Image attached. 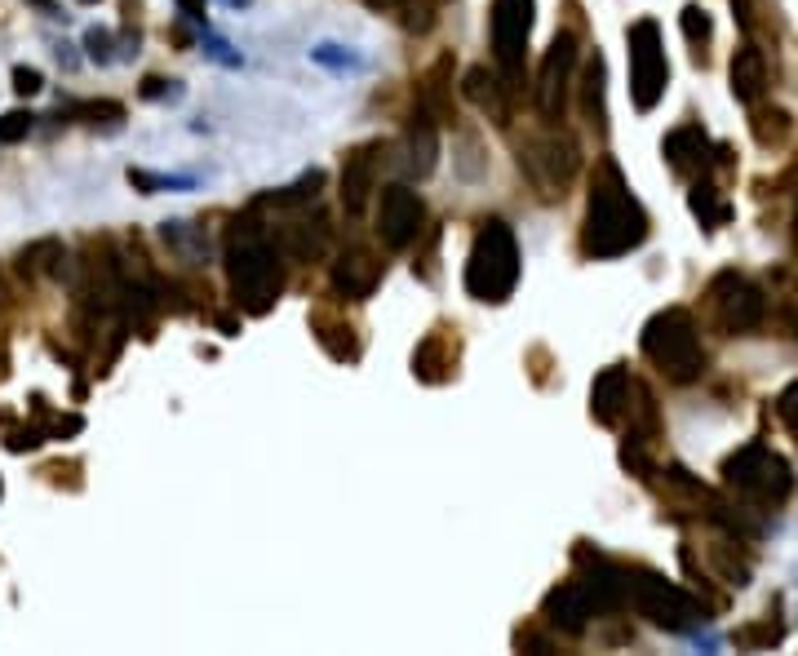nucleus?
<instances>
[{"mask_svg": "<svg viewBox=\"0 0 798 656\" xmlns=\"http://www.w3.org/2000/svg\"><path fill=\"white\" fill-rule=\"evenodd\" d=\"M652 222L639 196L630 191L626 173L612 156L595 160L590 173V196H586V222H581V253L595 262L626 258L643 240H648Z\"/></svg>", "mask_w": 798, "mask_h": 656, "instance_id": "nucleus-1", "label": "nucleus"}, {"mask_svg": "<svg viewBox=\"0 0 798 656\" xmlns=\"http://www.w3.org/2000/svg\"><path fill=\"white\" fill-rule=\"evenodd\" d=\"M222 266H227L231 297L244 315H266L275 302H280V293H284L280 244H275L253 218H240L227 231Z\"/></svg>", "mask_w": 798, "mask_h": 656, "instance_id": "nucleus-2", "label": "nucleus"}, {"mask_svg": "<svg viewBox=\"0 0 798 656\" xmlns=\"http://www.w3.org/2000/svg\"><path fill=\"white\" fill-rule=\"evenodd\" d=\"M643 360H648L665 382L674 386H692L705 373V346H701V328L692 320V311L683 306H665L648 324H643Z\"/></svg>", "mask_w": 798, "mask_h": 656, "instance_id": "nucleus-3", "label": "nucleus"}, {"mask_svg": "<svg viewBox=\"0 0 798 656\" xmlns=\"http://www.w3.org/2000/svg\"><path fill=\"white\" fill-rule=\"evenodd\" d=\"M519 284V240L501 218H484L475 227V244L466 258V293L475 302L501 306Z\"/></svg>", "mask_w": 798, "mask_h": 656, "instance_id": "nucleus-4", "label": "nucleus"}, {"mask_svg": "<svg viewBox=\"0 0 798 656\" xmlns=\"http://www.w3.org/2000/svg\"><path fill=\"white\" fill-rule=\"evenodd\" d=\"M723 484H728L754 515H763V510H781L785 501H790L794 466L776 453L772 444L750 439V444L736 448V453L723 461Z\"/></svg>", "mask_w": 798, "mask_h": 656, "instance_id": "nucleus-5", "label": "nucleus"}, {"mask_svg": "<svg viewBox=\"0 0 798 656\" xmlns=\"http://www.w3.org/2000/svg\"><path fill=\"white\" fill-rule=\"evenodd\" d=\"M626 608H634L643 621L661 625V630H670V634H683L697 621H710V603H705L701 594L674 586V581L657 577V572L626 568Z\"/></svg>", "mask_w": 798, "mask_h": 656, "instance_id": "nucleus-6", "label": "nucleus"}, {"mask_svg": "<svg viewBox=\"0 0 798 656\" xmlns=\"http://www.w3.org/2000/svg\"><path fill=\"white\" fill-rule=\"evenodd\" d=\"M710 315L719 324L723 337H750L767 324V293L754 280H745L741 271H719L705 289Z\"/></svg>", "mask_w": 798, "mask_h": 656, "instance_id": "nucleus-7", "label": "nucleus"}, {"mask_svg": "<svg viewBox=\"0 0 798 656\" xmlns=\"http://www.w3.org/2000/svg\"><path fill=\"white\" fill-rule=\"evenodd\" d=\"M532 18H537V0H493V23H488L493 27V63L510 89H519V80H524Z\"/></svg>", "mask_w": 798, "mask_h": 656, "instance_id": "nucleus-8", "label": "nucleus"}, {"mask_svg": "<svg viewBox=\"0 0 798 656\" xmlns=\"http://www.w3.org/2000/svg\"><path fill=\"white\" fill-rule=\"evenodd\" d=\"M630 98L639 111H652L665 98V85H670V63H665L661 49V27L652 18H639L630 27Z\"/></svg>", "mask_w": 798, "mask_h": 656, "instance_id": "nucleus-9", "label": "nucleus"}, {"mask_svg": "<svg viewBox=\"0 0 798 656\" xmlns=\"http://www.w3.org/2000/svg\"><path fill=\"white\" fill-rule=\"evenodd\" d=\"M577 58H581L577 36H572V32H555V40H550V49H546V58H541V67H537V89H532V102H537V116L546 120L550 129L564 125Z\"/></svg>", "mask_w": 798, "mask_h": 656, "instance_id": "nucleus-10", "label": "nucleus"}, {"mask_svg": "<svg viewBox=\"0 0 798 656\" xmlns=\"http://www.w3.org/2000/svg\"><path fill=\"white\" fill-rule=\"evenodd\" d=\"M661 156L679 178H710V169H732V147L710 142L697 120L679 125L661 142Z\"/></svg>", "mask_w": 798, "mask_h": 656, "instance_id": "nucleus-11", "label": "nucleus"}, {"mask_svg": "<svg viewBox=\"0 0 798 656\" xmlns=\"http://www.w3.org/2000/svg\"><path fill=\"white\" fill-rule=\"evenodd\" d=\"M426 231V204L417 191H408L404 182H391V187H382V196H377V240L386 244V249H408V244L417 240V235Z\"/></svg>", "mask_w": 798, "mask_h": 656, "instance_id": "nucleus-12", "label": "nucleus"}, {"mask_svg": "<svg viewBox=\"0 0 798 656\" xmlns=\"http://www.w3.org/2000/svg\"><path fill=\"white\" fill-rule=\"evenodd\" d=\"M577 142L564 138V133H546V138L528 142L524 151H519V169L532 173V182H537L546 196H564V187L572 182V173H577Z\"/></svg>", "mask_w": 798, "mask_h": 656, "instance_id": "nucleus-13", "label": "nucleus"}, {"mask_svg": "<svg viewBox=\"0 0 798 656\" xmlns=\"http://www.w3.org/2000/svg\"><path fill=\"white\" fill-rule=\"evenodd\" d=\"M382 156H386L382 142H364V147H355L351 156L342 160V191H337V196H342V209L351 213V218H360L368 209V200H373Z\"/></svg>", "mask_w": 798, "mask_h": 656, "instance_id": "nucleus-14", "label": "nucleus"}, {"mask_svg": "<svg viewBox=\"0 0 798 656\" xmlns=\"http://www.w3.org/2000/svg\"><path fill=\"white\" fill-rule=\"evenodd\" d=\"M630 395H634V377L626 364H608L590 386V417L599 426H621L630 413Z\"/></svg>", "mask_w": 798, "mask_h": 656, "instance_id": "nucleus-15", "label": "nucleus"}, {"mask_svg": "<svg viewBox=\"0 0 798 656\" xmlns=\"http://www.w3.org/2000/svg\"><path fill=\"white\" fill-rule=\"evenodd\" d=\"M377 280H382V262H377L368 249H346L342 258L333 262V271H329L333 293L346 297V302H364V297H373Z\"/></svg>", "mask_w": 798, "mask_h": 656, "instance_id": "nucleus-16", "label": "nucleus"}, {"mask_svg": "<svg viewBox=\"0 0 798 656\" xmlns=\"http://www.w3.org/2000/svg\"><path fill=\"white\" fill-rule=\"evenodd\" d=\"M541 617H546V625L559 634H586V625L595 621V612H590V599H586V590H581V581L572 577L541 599Z\"/></svg>", "mask_w": 798, "mask_h": 656, "instance_id": "nucleus-17", "label": "nucleus"}, {"mask_svg": "<svg viewBox=\"0 0 798 656\" xmlns=\"http://www.w3.org/2000/svg\"><path fill=\"white\" fill-rule=\"evenodd\" d=\"M275 244H280V253H289L293 262H320L333 244V227H329V218L315 213V222L298 218V222H289V227H280L275 231Z\"/></svg>", "mask_w": 798, "mask_h": 656, "instance_id": "nucleus-18", "label": "nucleus"}, {"mask_svg": "<svg viewBox=\"0 0 798 656\" xmlns=\"http://www.w3.org/2000/svg\"><path fill=\"white\" fill-rule=\"evenodd\" d=\"M767 94V54L754 40H745L741 49L732 54V98L754 107Z\"/></svg>", "mask_w": 798, "mask_h": 656, "instance_id": "nucleus-19", "label": "nucleus"}, {"mask_svg": "<svg viewBox=\"0 0 798 656\" xmlns=\"http://www.w3.org/2000/svg\"><path fill=\"white\" fill-rule=\"evenodd\" d=\"M462 89H466V98L475 102L479 111H484V116L501 120V125L510 120V98H506V94H510V85L497 76V71H488V67H470Z\"/></svg>", "mask_w": 798, "mask_h": 656, "instance_id": "nucleus-20", "label": "nucleus"}, {"mask_svg": "<svg viewBox=\"0 0 798 656\" xmlns=\"http://www.w3.org/2000/svg\"><path fill=\"white\" fill-rule=\"evenodd\" d=\"M404 142H408V173L426 178V173L435 169V160H439V125L426 116V111H413Z\"/></svg>", "mask_w": 798, "mask_h": 656, "instance_id": "nucleus-21", "label": "nucleus"}, {"mask_svg": "<svg viewBox=\"0 0 798 656\" xmlns=\"http://www.w3.org/2000/svg\"><path fill=\"white\" fill-rule=\"evenodd\" d=\"M581 116L595 133H608V107H603V54L586 58V71H581Z\"/></svg>", "mask_w": 798, "mask_h": 656, "instance_id": "nucleus-22", "label": "nucleus"}, {"mask_svg": "<svg viewBox=\"0 0 798 656\" xmlns=\"http://www.w3.org/2000/svg\"><path fill=\"white\" fill-rule=\"evenodd\" d=\"M448 71H453V58H439V63L426 71L422 94H417V111H426L435 125L453 120V98H448Z\"/></svg>", "mask_w": 798, "mask_h": 656, "instance_id": "nucleus-23", "label": "nucleus"}, {"mask_svg": "<svg viewBox=\"0 0 798 656\" xmlns=\"http://www.w3.org/2000/svg\"><path fill=\"white\" fill-rule=\"evenodd\" d=\"M688 209L701 218V227H705V231H719L723 222L732 218V204H728V200H719V187H714L710 178H697V182H692V191H688Z\"/></svg>", "mask_w": 798, "mask_h": 656, "instance_id": "nucleus-24", "label": "nucleus"}, {"mask_svg": "<svg viewBox=\"0 0 798 656\" xmlns=\"http://www.w3.org/2000/svg\"><path fill=\"white\" fill-rule=\"evenodd\" d=\"M453 364H457V355L453 351L444 355V337L439 333L426 337L413 355V373L422 377V382H444V377H453Z\"/></svg>", "mask_w": 798, "mask_h": 656, "instance_id": "nucleus-25", "label": "nucleus"}, {"mask_svg": "<svg viewBox=\"0 0 798 656\" xmlns=\"http://www.w3.org/2000/svg\"><path fill=\"white\" fill-rule=\"evenodd\" d=\"M324 187V173L311 169L302 182H293V187H280V191H266V196L253 200V209H293V204H306L315 200V191Z\"/></svg>", "mask_w": 798, "mask_h": 656, "instance_id": "nucleus-26", "label": "nucleus"}, {"mask_svg": "<svg viewBox=\"0 0 798 656\" xmlns=\"http://www.w3.org/2000/svg\"><path fill=\"white\" fill-rule=\"evenodd\" d=\"M750 129H754V142H759V147H781V142L790 138V116H785L781 107H759V102H754Z\"/></svg>", "mask_w": 798, "mask_h": 656, "instance_id": "nucleus-27", "label": "nucleus"}, {"mask_svg": "<svg viewBox=\"0 0 798 656\" xmlns=\"http://www.w3.org/2000/svg\"><path fill=\"white\" fill-rule=\"evenodd\" d=\"M18 266H23V275L63 271V244H58V240H36V244H27L23 258H18Z\"/></svg>", "mask_w": 798, "mask_h": 656, "instance_id": "nucleus-28", "label": "nucleus"}, {"mask_svg": "<svg viewBox=\"0 0 798 656\" xmlns=\"http://www.w3.org/2000/svg\"><path fill=\"white\" fill-rule=\"evenodd\" d=\"M683 36H688V45H692V58L705 63V45H710V36H714V23H710V14H705L701 5L683 9Z\"/></svg>", "mask_w": 798, "mask_h": 656, "instance_id": "nucleus-29", "label": "nucleus"}, {"mask_svg": "<svg viewBox=\"0 0 798 656\" xmlns=\"http://www.w3.org/2000/svg\"><path fill=\"white\" fill-rule=\"evenodd\" d=\"M732 546H736V541H719V546L710 550L714 568L723 572V581H728V586H750V559H736Z\"/></svg>", "mask_w": 798, "mask_h": 656, "instance_id": "nucleus-30", "label": "nucleus"}, {"mask_svg": "<svg viewBox=\"0 0 798 656\" xmlns=\"http://www.w3.org/2000/svg\"><path fill=\"white\" fill-rule=\"evenodd\" d=\"M781 634H785L781 617H767L759 625H745V630H736L732 643H736V648H772V643H781Z\"/></svg>", "mask_w": 798, "mask_h": 656, "instance_id": "nucleus-31", "label": "nucleus"}, {"mask_svg": "<svg viewBox=\"0 0 798 656\" xmlns=\"http://www.w3.org/2000/svg\"><path fill=\"white\" fill-rule=\"evenodd\" d=\"M32 125H36L32 111H5V116H0V142L14 147V142H23L27 133H32Z\"/></svg>", "mask_w": 798, "mask_h": 656, "instance_id": "nucleus-32", "label": "nucleus"}, {"mask_svg": "<svg viewBox=\"0 0 798 656\" xmlns=\"http://www.w3.org/2000/svg\"><path fill=\"white\" fill-rule=\"evenodd\" d=\"M776 417H781L785 430H794V435H798V382H790L781 395H776Z\"/></svg>", "mask_w": 798, "mask_h": 656, "instance_id": "nucleus-33", "label": "nucleus"}, {"mask_svg": "<svg viewBox=\"0 0 798 656\" xmlns=\"http://www.w3.org/2000/svg\"><path fill=\"white\" fill-rule=\"evenodd\" d=\"M14 89L23 98H32V94H40L45 89V76H40L36 67H14Z\"/></svg>", "mask_w": 798, "mask_h": 656, "instance_id": "nucleus-34", "label": "nucleus"}, {"mask_svg": "<svg viewBox=\"0 0 798 656\" xmlns=\"http://www.w3.org/2000/svg\"><path fill=\"white\" fill-rule=\"evenodd\" d=\"M76 116H89V120H120V116H125V107H120V102H80Z\"/></svg>", "mask_w": 798, "mask_h": 656, "instance_id": "nucleus-35", "label": "nucleus"}, {"mask_svg": "<svg viewBox=\"0 0 798 656\" xmlns=\"http://www.w3.org/2000/svg\"><path fill=\"white\" fill-rule=\"evenodd\" d=\"M85 49H89V58H94V63H111V32H89L85 36Z\"/></svg>", "mask_w": 798, "mask_h": 656, "instance_id": "nucleus-36", "label": "nucleus"}, {"mask_svg": "<svg viewBox=\"0 0 798 656\" xmlns=\"http://www.w3.org/2000/svg\"><path fill=\"white\" fill-rule=\"evenodd\" d=\"M9 448H14V453H32V448H40V430H18V435H9Z\"/></svg>", "mask_w": 798, "mask_h": 656, "instance_id": "nucleus-37", "label": "nucleus"}, {"mask_svg": "<svg viewBox=\"0 0 798 656\" xmlns=\"http://www.w3.org/2000/svg\"><path fill=\"white\" fill-rule=\"evenodd\" d=\"M182 9H187V18H196V23H204V0H178Z\"/></svg>", "mask_w": 798, "mask_h": 656, "instance_id": "nucleus-38", "label": "nucleus"}, {"mask_svg": "<svg viewBox=\"0 0 798 656\" xmlns=\"http://www.w3.org/2000/svg\"><path fill=\"white\" fill-rule=\"evenodd\" d=\"M142 94H147V98H160V94H165V80H156V76H151L147 85H142Z\"/></svg>", "mask_w": 798, "mask_h": 656, "instance_id": "nucleus-39", "label": "nucleus"}, {"mask_svg": "<svg viewBox=\"0 0 798 656\" xmlns=\"http://www.w3.org/2000/svg\"><path fill=\"white\" fill-rule=\"evenodd\" d=\"M368 9H399V5H408V0H364Z\"/></svg>", "mask_w": 798, "mask_h": 656, "instance_id": "nucleus-40", "label": "nucleus"}, {"mask_svg": "<svg viewBox=\"0 0 798 656\" xmlns=\"http://www.w3.org/2000/svg\"><path fill=\"white\" fill-rule=\"evenodd\" d=\"M36 5H40V9H49V14H54V0H36Z\"/></svg>", "mask_w": 798, "mask_h": 656, "instance_id": "nucleus-41", "label": "nucleus"}, {"mask_svg": "<svg viewBox=\"0 0 798 656\" xmlns=\"http://www.w3.org/2000/svg\"><path fill=\"white\" fill-rule=\"evenodd\" d=\"M794 249H798V209H794Z\"/></svg>", "mask_w": 798, "mask_h": 656, "instance_id": "nucleus-42", "label": "nucleus"}]
</instances>
